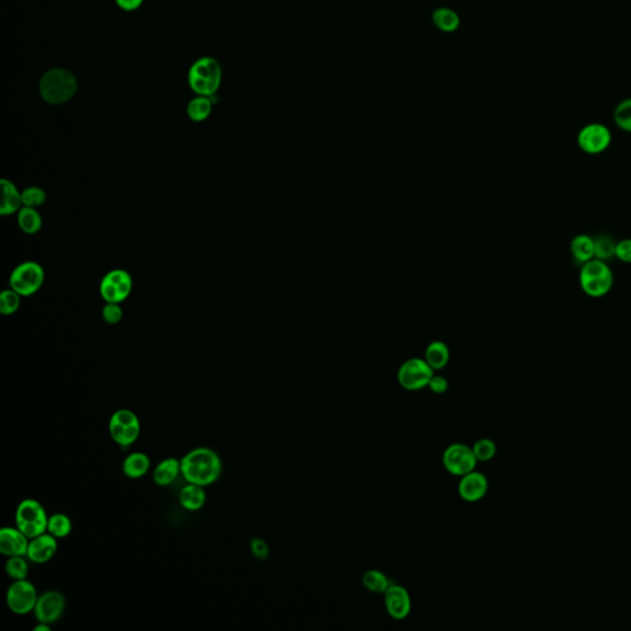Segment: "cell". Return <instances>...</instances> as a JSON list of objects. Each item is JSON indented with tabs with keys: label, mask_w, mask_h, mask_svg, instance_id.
<instances>
[{
	"label": "cell",
	"mask_w": 631,
	"mask_h": 631,
	"mask_svg": "<svg viewBox=\"0 0 631 631\" xmlns=\"http://www.w3.org/2000/svg\"><path fill=\"white\" fill-rule=\"evenodd\" d=\"M20 295L11 290H4L0 293V312L4 316H11L20 307Z\"/></svg>",
	"instance_id": "d6a6232c"
},
{
	"label": "cell",
	"mask_w": 631,
	"mask_h": 631,
	"mask_svg": "<svg viewBox=\"0 0 631 631\" xmlns=\"http://www.w3.org/2000/svg\"><path fill=\"white\" fill-rule=\"evenodd\" d=\"M57 537L51 535L50 533H44L39 537L31 539L27 549L26 557L34 563H46L55 556L58 549Z\"/></svg>",
	"instance_id": "e0dca14e"
},
{
	"label": "cell",
	"mask_w": 631,
	"mask_h": 631,
	"mask_svg": "<svg viewBox=\"0 0 631 631\" xmlns=\"http://www.w3.org/2000/svg\"><path fill=\"white\" fill-rule=\"evenodd\" d=\"M45 281V272L36 262H25L18 265L11 275V288L20 296H31L40 290Z\"/></svg>",
	"instance_id": "52a82bcc"
},
{
	"label": "cell",
	"mask_w": 631,
	"mask_h": 631,
	"mask_svg": "<svg viewBox=\"0 0 631 631\" xmlns=\"http://www.w3.org/2000/svg\"><path fill=\"white\" fill-rule=\"evenodd\" d=\"M35 631H51L50 624H47V623H39L37 625L35 626Z\"/></svg>",
	"instance_id": "ab89813d"
},
{
	"label": "cell",
	"mask_w": 631,
	"mask_h": 631,
	"mask_svg": "<svg viewBox=\"0 0 631 631\" xmlns=\"http://www.w3.org/2000/svg\"><path fill=\"white\" fill-rule=\"evenodd\" d=\"M478 464V459L472 452V447L462 442H454L445 449L442 454V465L450 475L462 478L469 472L473 471Z\"/></svg>",
	"instance_id": "30bf717a"
},
{
	"label": "cell",
	"mask_w": 631,
	"mask_h": 631,
	"mask_svg": "<svg viewBox=\"0 0 631 631\" xmlns=\"http://www.w3.org/2000/svg\"><path fill=\"white\" fill-rule=\"evenodd\" d=\"M616 258L623 263L631 264V238L621 239L616 242Z\"/></svg>",
	"instance_id": "8d00e7d4"
},
{
	"label": "cell",
	"mask_w": 631,
	"mask_h": 631,
	"mask_svg": "<svg viewBox=\"0 0 631 631\" xmlns=\"http://www.w3.org/2000/svg\"><path fill=\"white\" fill-rule=\"evenodd\" d=\"M614 122L621 129L631 134V98L623 100L614 110Z\"/></svg>",
	"instance_id": "f546056e"
},
{
	"label": "cell",
	"mask_w": 631,
	"mask_h": 631,
	"mask_svg": "<svg viewBox=\"0 0 631 631\" xmlns=\"http://www.w3.org/2000/svg\"><path fill=\"white\" fill-rule=\"evenodd\" d=\"M472 452L475 454L478 461H490L497 452V445L492 439L483 438L473 444Z\"/></svg>",
	"instance_id": "1f68e13d"
},
{
	"label": "cell",
	"mask_w": 631,
	"mask_h": 631,
	"mask_svg": "<svg viewBox=\"0 0 631 631\" xmlns=\"http://www.w3.org/2000/svg\"><path fill=\"white\" fill-rule=\"evenodd\" d=\"M21 199H23V205L27 208H39L45 204L46 193L45 190L37 188V186H30L23 190L21 193Z\"/></svg>",
	"instance_id": "836d02e7"
},
{
	"label": "cell",
	"mask_w": 631,
	"mask_h": 631,
	"mask_svg": "<svg viewBox=\"0 0 631 631\" xmlns=\"http://www.w3.org/2000/svg\"><path fill=\"white\" fill-rule=\"evenodd\" d=\"M181 473L180 460L175 457H168L160 461L153 471V481L157 486L167 487L174 483Z\"/></svg>",
	"instance_id": "ac0fdd59"
},
{
	"label": "cell",
	"mask_w": 631,
	"mask_h": 631,
	"mask_svg": "<svg viewBox=\"0 0 631 631\" xmlns=\"http://www.w3.org/2000/svg\"><path fill=\"white\" fill-rule=\"evenodd\" d=\"M580 285L587 296L599 298L611 293L614 285V274L606 262L592 259L582 264L580 270Z\"/></svg>",
	"instance_id": "3957f363"
},
{
	"label": "cell",
	"mask_w": 631,
	"mask_h": 631,
	"mask_svg": "<svg viewBox=\"0 0 631 631\" xmlns=\"http://www.w3.org/2000/svg\"><path fill=\"white\" fill-rule=\"evenodd\" d=\"M151 459L144 452H132L126 457L122 464L125 476L129 478H141L148 472Z\"/></svg>",
	"instance_id": "7402d4cb"
},
{
	"label": "cell",
	"mask_w": 631,
	"mask_h": 631,
	"mask_svg": "<svg viewBox=\"0 0 631 631\" xmlns=\"http://www.w3.org/2000/svg\"><path fill=\"white\" fill-rule=\"evenodd\" d=\"M385 594V606L388 616L396 619L403 620L406 619L412 611V601L409 592L400 585H390Z\"/></svg>",
	"instance_id": "5bb4252c"
},
{
	"label": "cell",
	"mask_w": 631,
	"mask_h": 631,
	"mask_svg": "<svg viewBox=\"0 0 631 631\" xmlns=\"http://www.w3.org/2000/svg\"><path fill=\"white\" fill-rule=\"evenodd\" d=\"M29 544V537L18 527L0 530V552L6 556H26Z\"/></svg>",
	"instance_id": "2e32d148"
},
{
	"label": "cell",
	"mask_w": 631,
	"mask_h": 631,
	"mask_svg": "<svg viewBox=\"0 0 631 631\" xmlns=\"http://www.w3.org/2000/svg\"><path fill=\"white\" fill-rule=\"evenodd\" d=\"M450 359V352L447 344L435 340L428 345L424 353V360L433 370H442L447 367Z\"/></svg>",
	"instance_id": "603a6c76"
},
{
	"label": "cell",
	"mask_w": 631,
	"mask_h": 631,
	"mask_svg": "<svg viewBox=\"0 0 631 631\" xmlns=\"http://www.w3.org/2000/svg\"><path fill=\"white\" fill-rule=\"evenodd\" d=\"M1 208H0V214L3 216H11V215L19 212L21 205H23V199H21V193L16 189L15 185L11 183V180L1 179Z\"/></svg>",
	"instance_id": "d6986e66"
},
{
	"label": "cell",
	"mask_w": 631,
	"mask_h": 631,
	"mask_svg": "<svg viewBox=\"0 0 631 631\" xmlns=\"http://www.w3.org/2000/svg\"><path fill=\"white\" fill-rule=\"evenodd\" d=\"M65 609V596L58 591H47L39 597L34 613L39 623L52 624L60 619Z\"/></svg>",
	"instance_id": "4fadbf2b"
},
{
	"label": "cell",
	"mask_w": 631,
	"mask_h": 631,
	"mask_svg": "<svg viewBox=\"0 0 631 631\" xmlns=\"http://www.w3.org/2000/svg\"><path fill=\"white\" fill-rule=\"evenodd\" d=\"M433 23L442 32H454L460 25V18L449 8H439L433 13Z\"/></svg>",
	"instance_id": "d4e9b609"
},
{
	"label": "cell",
	"mask_w": 631,
	"mask_h": 631,
	"mask_svg": "<svg viewBox=\"0 0 631 631\" xmlns=\"http://www.w3.org/2000/svg\"><path fill=\"white\" fill-rule=\"evenodd\" d=\"M181 475L186 483L210 486L216 483L222 472L219 454L210 447H196L180 459Z\"/></svg>",
	"instance_id": "6da1fadb"
},
{
	"label": "cell",
	"mask_w": 631,
	"mask_h": 631,
	"mask_svg": "<svg viewBox=\"0 0 631 631\" xmlns=\"http://www.w3.org/2000/svg\"><path fill=\"white\" fill-rule=\"evenodd\" d=\"M594 238V258L608 262L616 258V242L608 234H599Z\"/></svg>",
	"instance_id": "83f0119b"
},
{
	"label": "cell",
	"mask_w": 631,
	"mask_h": 631,
	"mask_svg": "<svg viewBox=\"0 0 631 631\" xmlns=\"http://www.w3.org/2000/svg\"><path fill=\"white\" fill-rule=\"evenodd\" d=\"M132 291V278L126 270L115 269L105 275L100 283V295L106 303H120Z\"/></svg>",
	"instance_id": "7c38bea8"
},
{
	"label": "cell",
	"mask_w": 631,
	"mask_h": 631,
	"mask_svg": "<svg viewBox=\"0 0 631 631\" xmlns=\"http://www.w3.org/2000/svg\"><path fill=\"white\" fill-rule=\"evenodd\" d=\"M222 80V70L214 57H201L190 67L188 82L194 93L212 96L217 93Z\"/></svg>",
	"instance_id": "277c9868"
},
{
	"label": "cell",
	"mask_w": 631,
	"mask_h": 631,
	"mask_svg": "<svg viewBox=\"0 0 631 631\" xmlns=\"http://www.w3.org/2000/svg\"><path fill=\"white\" fill-rule=\"evenodd\" d=\"M428 388H431L432 393H437V395H442V393H447V388H449V383H447V378H442V376L433 375Z\"/></svg>",
	"instance_id": "74e56055"
},
{
	"label": "cell",
	"mask_w": 631,
	"mask_h": 631,
	"mask_svg": "<svg viewBox=\"0 0 631 631\" xmlns=\"http://www.w3.org/2000/svg\"><path fill=\"white\" fill-rule=\"evenodd\" d=\"M40 94L47 104L60 105L70 101L78 89L75 75L65 68H52L42 75Z\"/></svg>",
	"instance_id": "7a4b0ae2"
},
{
	"label": "cell",
	"mask_w": 631,
	"mask_h": 631,
	"mask_svg": "<svg viewBox=\"0 0 631 631\" xmlns=\"http://www.w3.org/2000/svg\"><path fill=\"white\" fill-rule=\"evenodd\" d=\"M109 432L113 440L120 447H129L141 434V423L137 414L129 409L116 411L110 418Z\"/></svg>",
	"instance_id": "8992f818"
},
{
	"label": "cell",
	"mask_w": 631,
	"mask_h": 631,
	"mask_svg": "<svg viewBox=\"0 0 631 631\" xmlns=\"http://www.w3.org/2000/svg\"><path fill=\"white\" fill-rule=\"evenodd\" d=\"M122 316L124 314H122V310L120 307L119 303H106V306L103 308V319H104L105 324L115 326L122 319Z\"/></svg>",
	"instance_id": "e575fe53"
},
{
	"label": "cell",
	"mask_w": 631,
	"mask_h": 631,
	"mask_svg": "<svg viewBox=\"0 0 631 631\" xmlns=\"http://www.w3.org/2000/svg\"><path fill=\"white\" fill-rule=\"evenodd\" d=\"M6 571L14 581L25 580L29 575V565L24 556H11L6 563Z\"/></svg>",
	"instance_id": "4dcf8cb0"
},
{
	"label": "cell",
	"mask_w": 631,
	"mask_h": 631,
	"mask_svg": "<svg viewBox=\"0 0 631 631\" xmlns=\"http://www.w3.org/2000/svg\"><path fill=\"white\" fill-rule=\"evenodd\" d=\"M572 258L577 263L585 264L594 259V238L588 234H577L570 244Z\"/></svg>",
	"instance_id": "44dd1931"
},
{
	"label": "cell",
	"mask_w": 631,
	"mask_h": 631,
	"mask_svg": "<svg viewBox=\"0 0 631 631\" xmlns=\"http://www.w3.org/2000/svg\"><path fill=\"white\" fill-rule=\"evenodd\" d=\"M250 552L255 559L263 561L265 559H268L270 550H269L268 544L264 542L263 539L254 537L253 540L250 542Z\"/></svg>",
	"instance_id": "d590c367"
},
{
	"label": "cell",
	"mask_w": 631,
	"mask_h": 631,
	"mask_svg": "<svg viewBox=\"0 0 631 631\" xmlns=\"http://www.w3.org/2000/svg\"><path fill=\"white\" fill-rule=\"evenodd\" d=\"M39 599L35 586L27 580L13 582L6 592V604L16 616H26L35 609Z\"/></svg>",
	"instance_id": "8fae6325"
},
{
	"label": "cell",
	"mask_w": 631,
	"mask_h": 631,
	"mask_svg": "<svg viewBox=\"0 0 631 631\" xmlns=\"http://www.w3.org/2000/svg\"><path fill=\"white\" fill-rule=\"evenodd\" d=\"M611 141L613 136L611 129L599 122L586 125L577 134L578 147L582 152L589 155L604 153L611 147Z\"/></svg>",
	"instance_id": "9c48e42d"
},
{
	"label": "cell",
	"mask_w": 631,
	"mask_h": 631,
	"mask_svg": "<svg viewBox=\"0 0 631 631\" xmlns=\"http://www.w3.org/2000/svg\"><path fill=\"white\" fill-rule=\"evenodd\" d=\"M214 101L210 96L199 95L190 101L188 105V116L195 122H201L209 117L212 111Z\"/></svg>",
	"instance_id": "484cf974"
},
{
	"label": "cell",
	"mask_w": 631,
	"mask_h": 631,
	"mask_svg": "<svg viewBox=\"0 0 631 631\" xmlns=\"http://www.w3.org/2000/svg\"><path fill=\"white\" fill-rule=\"evenodd\" d=\"M16 527L29 539L39 537L47 532L49 517L45 508L39 501L27 498L19 503L15 512Z\"/></svg>",
	"instance_id": "5b68a950"
},
{
	"label": "cell",
	"mask_w": 631,
	"mask_h": 631,
	"mask_svg": "<svg viewBox=\"0 0 631 631\" xmlns=\"http://www.w3.org/2000/svg\"><path fill=\"white\" fill-rule=\"evenodd\" d=\"M47 533H50L53 537H68L72 533V521L68 516H65L63 513H55L51 517H49V524H47Z\"/></svg>",
	"instance_id": "4316f807"
},
{
	"label": "cell",
	"mask_w": 631,
	"mask_h": 631,
	"mask_svg": "<svg viewBox=\"0 0 631 631\" xmlns=\"http://www.w3.org/2000/svg\"><path fill=\"white\" fill-rule=\"evenodd\" d=\"M363 585L369 592L385 593L391 583L383 572L369 570L363 575Z\"/></svg>",
	"instance_id": "f1b7e54d"
},
{
	"label": "cell",
	"mask_w": 631,
	"mask_h": 631,
	"mask_svg": "<svg viewBox=\"0 0 631 631\" xmlns=\"http://www.w3.org/2000/svg\"><path fill=\"white\" fill-rule=\"evenodd\" d=\"M180 506L186 511H199L206 503V493L203 486L189 483L180 490Z\"/></svg>",
	"instance_id": "ffe728a7"
},
{
	"label": "cell",
	"mask_w": 631,
	"mask_h": 631,
	"mask_svg": "<svg viewBox=\"0 0 631 631\" xmlns=\"http://www.w3.org/2000/svg\"><path fill=\"white\" fill-rule=\"evenodd\" d=\"M115 1L125 11H137L144 3V0H115Z\"/></svg>",
	"instance_id": "f35d334b"
},
{
	"label": "cell",
	"mask_w": 631,
	"mask_h": 631,
	"mask_svg": "<svg viewBox=\"0 0 631 631\" xmlns=\"http://www.w3.org/2000/svg\"><path fill=\"white\" fill-rule=\"evenodd\" d=\"M434 375L429 364L424 359H408L398 369V383L408 391H418L428 388L431 378Z\"/></svg>",
	"instance_id": "ba28073f"
},
{
	"label": "cell",
	"mask_w": 631,
	"mask_h": 631,
	"mask_svg": "<svg viewBox=\"0 0 631 631\" xmlns=\"http://www.w3.org/2000/svg\"><path fill=\"white\" fill-rule=\"evenodd\" d=\"M459 483V495L460 497L469 503L481 501L488 492V478L483 472H469L465 476H462Z\"/></svg>",
	"instance_id": "9a60e30c"
},
{
	"label": "cell",
	"mask_w": 631,
	"mask_h": 631,
	"mask_svg": "<svg viewBox=\"0 0 631 631\" xmlns=\"http://www.w3.org/2000/svg\"><path fill=\"white\" fill-rule=\"evenodd\" d=\"M18 224L26 234H36L42 229V217L37 210L24 206L18 212Z\"/></svg>",
	"instance_id": "cb8c5ba5"
}]
</instances>
